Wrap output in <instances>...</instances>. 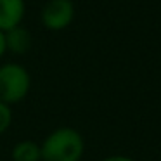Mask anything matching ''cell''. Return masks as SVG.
<instances>
[{
  "label": "cell",
  "mask_w": 161,
  "mask_h": 161,
  "mask_svg": "<svg viewBox=\"0 0 161 161\" xmlns=\"http://www.w3.org/2000/svg\"><path fill=\"white\" fill-rule=\"evenodd\" d=\"M40 149L42 161H81L85 154V139L76 128L59 126L43 139Z\"/></svg>",
  "instance_id": "obj_1"
},
{
  "label": "cell",
  "mask_w": 161,
  "mask_h": 161,
  "mask_svg": "<svg viewBox=\"0 0 161 161\" xmlns=\"http://www.w3.org/2000/svg\"><path fill=\"white\" fill-rule=\"evenodd\" d=\"M31 88L28 69L18 63H5L0 66V102L7 106L25 101Z\"/></svg>",
  "instance_id": "obj_2"
},
{
  "label": "cell",
  "mask_w": 161,
  "mask_h": 161,
  "mask_svg": "<svg viewBox=\"0 0 161 161\" xmlns=\"http://www.w3.org/2000/svg\"><path fill=\"white\" fill-rule=\"evenodd\" d=\"M40 19L50 31H63L75 19V4L71 0H47Z\"/></svg>",
  "instance_id": "obj_3"
},
{
  "label": "cell",
  "mask_w": 161,
  "mask_h": 161,
  "mask_svg": "<svg viewBox=\"0 0 161 161\" xmlns=\"http://www.w3.org/2000/svg\"><path fill=\"white\" fill-rule=\"evenodd\" d=\"M26 12L25 0H0V31L21 26Z\"/></svg>",
  "instance_id": "obj_4"
},
{
  "label": "cell",
  "mask_w": 161,
  "mask_h": 161,
  "mask_svg": "<svg viewBox=\"0 0 161 161\" xmlns=\"http://www.w3.org/2000/svg\"><path fill=\"white\" fill-rule=\"evenodd\" d=\"M5 47H7V52L23 56L31 47V35L23 26L9 30V31H5Z\"/></svg>",
  "instance_id": "obj_5"
},
{
  "label": "cell",
  "mask_w": 161,
  "mask_h": 161,
  "mask_svg": "<svg viewBox=\"0 0 161 161\" xmlns=\"http://www.w3.org/2000/svg\"><path fill=\"white\" fill-rule=\"evenodd\" d=\"M12 161H42V149L35 140H19L11 151Z\"/></svg>",
  "instance_id": "obj_6"
},
{
  "label": "cell",
  "mask_w": 161,
  "mask_h": 161,
  "mask_svg": "<svg viewBox=\"0 0 161 161\" xmlns=\"http://www.w3.org/2000/svg\"><path fill=\"white\" fill-rule=\"evenodd\" d=\"M12 125V109L11 106L0 102V135H4Z\"/></svg>",
  "instance_id": "obj_7"
},
{
  "label": "cell",
  "mask_w": 161,
  "mask_h": 161,
  "mask_svg": "<svg viewBox=\"0 0 161 161\" xmlns=\"http://www.w3.org/2000/svg\"><path fill=\"white\" fill-rule=\"evenodd\" d=\"M102 161H135V159L130 156H125V154H113V156L104 158Z\"/></svg>",
  "instance_id": "obj_8"
},
{
  "label": "cell",
  "mask_w": 161,
  "mask_h": 161,
  "mask_svg": "<svg viewBox=\"0 0 161 161\" xmlns=\"http://www.w3.org/2000/svg\"><path fill=\"white\" fill-rule=\"evenodd\" d=\"M5 52H7V47H5V33L0 31V59L5 56Z\"/></svg>",
  "instance_id": "obj_9"
}]
</instances>
